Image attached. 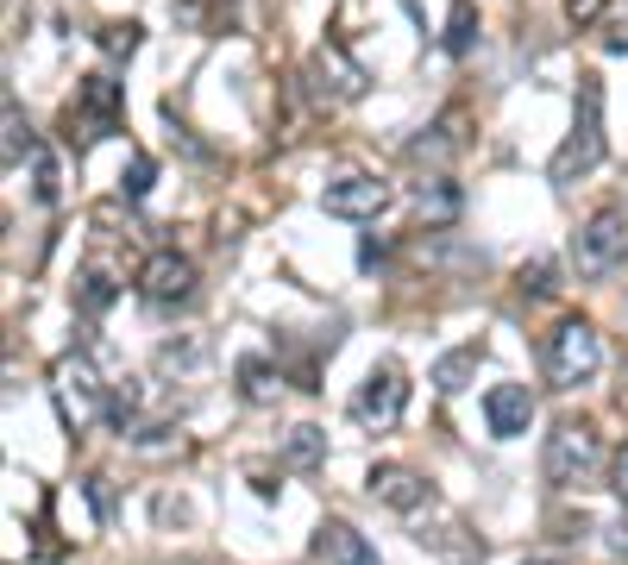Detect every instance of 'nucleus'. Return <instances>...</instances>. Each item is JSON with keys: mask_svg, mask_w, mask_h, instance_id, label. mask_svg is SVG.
I'll use <instances>...</instances> for the list:
<instances>
[{"mask_svg": "<svg viewBox=\"0 0 628 565\" xmlns=\"http://www.w3.org/2000/svg\"><path fill=\"white\" fill-rule=\"evenodd\" d=\"M609 138H604V82L597 76H578V114H572V133L566 145L553 151L547 176L566 189V182H578V176H590L597 164H604Z\"/></svg>", "mask_w": 628, "mask_h": 565, "instance_id": "1", "label": "nucleus"}, {"mask_svg": "<svg viewBox=\"0 0 628 565\" xmlns=\"http://www.w3.org/2000/svg\"><path fill=\"white\" fill-rule=\"evenodd\" d=\"M51 396H57V415L70 433H88L107 415V384H101L88 352H63L57 365H51Z\"/></svg>", "mask_w": 628, "mask_h": 565, "instance_id": "2", "label": "nucleus"}, {"mask_svg": "<svg viewBox=\"0 0 628 565\" xmlns=\"http://www.w3.org/2000/svg\"><path fill=\"white\" fill-rule=\"evenodd\" d=\"M597 365H604V339H597V327L578 321V314H566V321L547 333V377H553V390H578V384H590Z\"/></svg>", "mask_w": 628, "mask_h": 565, "instance_id": "3", "label": "nucleus"}, {"mask_svg": "<svg viewBox=\"0 0 628 565\" xmlns=\"http://www.w3.org/2000/svg\"><path fill=\"white\" fill-rule=\"evenodd\" d=\"M597 459H604V440H597V428H590V421H559V428L547 433L541 471H547L553 490H578L590 471H597Z\"/></svg>", "mask_w": 628, "mask_h": 565, "instance_id": "4", "label": "nucleus"}, {"mask_svg": "<svg viewBox=\"0 0 628 565\" xmlns=\"http://www.w3.org/2000/svg\"><path fill=\"white\" fill-rule=\"evenodd\" d=\"M126 126V95L107 70L76 82V107H70V145H95V138L119 133Z\"/></svg>", "mask_w": 628, "mask_h": 565, "instance_id": "5", "label": "nucleus"}, {"mask_svg": "<svg viewBox=\"0 0 628 565\" xmlns=\"http://www.w3.org/2000/svg\"><path fill=\"white\" fill-rule=\"evenodd\" d=\"M622 258H628V215L622 208H597L572 239V264H578V276H609Z\"/></svg>", "mask_w": 628, "mask_h": 565, "instance_id": "6", "label": "nucleus"}, {"mask_svg": "<svg viewBox=\"0 0 628 565\" xmlns=\"http://www.w3.org/2000/svg\"><path fill=\"white\" fill-rule=\"evenodd\" d=\"M402 409H409V370L396 365V358H384V365L365 370V384H358L353 396V421H365V428H396L402 421Z\"/></svg>", "mask_w": 628, "mask_h": 565, "instance_id": "7", "label": "nucleus"}, {"mask_svg": "<svg viewBox=\"0 0 628 565\" xmlns=\"http://www.w3.org/2000/svg\"><path fill=\"white\" fill-rule=\"evenodd\" d=\"M138 295H145L151 308H182V302H196V258L151 252L145 271H138Z\"/></svg>", "mask_w": 628, "mask_h": 565, "instance_id": "8", "label": "nucleus"}, {"mask_svg": "<svg viewBox=\"0 0 628 565\" xmlns=\"http://www.w3.org/2000/svg\"><path fill=\"white\" fill-rule=\"evenodd\" d=\"M321 208L334 220H377L390 208V182H377V176H339L321 189Z\"/></svg>", "mask_w": 628, "mask_h": 565, "instance_id": "9", "label": "nucleus"}, {"mask_svg": "<svg viewBox=\"0 0 628 565\" xmlns=\"http://www.w3.org/2000/svg\"><path fill=\"white\" fill-rule=\"evenodd\" d=\"M484 421H491L496 440H522L534 421V396L528 384H491V396H484Z\"/></svg>", "mask_w": 628, "mask_h": 565, "instance_id": "10", "label": "nucleus"}, {"mask_svg": "<svg viewBox=\"0 0 628 565\" xmlns=\"http://www.w3.org/2000/svg\"><path fill=\"white\" fill-rule=\"evenodd\" d=\"M371 496L377 503H390V509H402V515H415V509H428V478L421 471H409V465H371Z\"/></svg>", "mask_w": 628, "mask_h": 565, "instance_id": "11", "label": "nucleus"}, {"mask_svg": "<svg viewBox=\"0 0 628 565\" xmlns=\"http://www.w3.org/2000/svg\"><path fill=\"white\" fill-rule=\"evenodd\" d=\"M314 553H321L327 565H384L371 553V541H365L353 522H327L321 527V541H314Z\"/></svg>", "mask_w": 628, "mask_h": 565, "instance_id": "12", "label": "nucleus"}, {"mask_svg": "<svg viewBox=\"0 0 628 565\" xmlns=\"http://www.w3.org/2000/svg\"><path fill=\"white\" fill-rule=\"evenodd\" d=\"M76 308L88 314V321H95V314H107L119 302V283H114V271H107V264H82L76 271Z\"/></svg>", "mask_w": 628, "mask_h": 565, "instance_id": "13", "label": "nucleus"}, {"mask_svg": "<svg viewBox=\"0 0 628 565\" xmlns=\"http://www.w3.org/2000/svg\"><path fill=\"white\" fill-rule=\"evenodd\" d=\"M478 358H484V346H478V339H471V346H452L447 358L433 365V390H440V396H459V390L471 384V370H478Z\"/></svg>", "mask_w": 628, "mask_h": 565, "instance_id": "14", "label": "nucleus"}, {"mask_svg": "<svg viewBox=\"0 0 628 565\" xmlns=\"http://www.w3.org/2000/svg\"><path fill=\"white\" fill-rule=\"evenodd\" d=\"M276 390H283V370L271 365V358H239V396L245 402H276Z\"/></svg>", "mask_w": 628, "mask_h": 565, "instance_id": "15", "label": "nucleus"}, {"mask_svg": "<svg viewBox=\"0 0 628 565\" xmlns=\"http://www.w3.org/2000/svg\"><path fill=\"white\" fill-rule=\"evenodd\" d=\"M415 208L428 220H459L465 196H459V182H447V176H428V182H415Z\"/></svg>", "mask_w": 628, "mask_h": 565, "instance_id": "16", "label": "nucleus"}, {"mask_svg": "<svg viewBox=\"0 0 628 565\" xmlns=\"http://www.w3.org/2000/svg\"><path fill=\"white\" fill-rule=\"evenodd\" d=\"M283 459H290L295 471H314L321 459H327V433L308 428V421H302V428H290V440H283Z\"/></svg>", "mask_w": 628, "mask_h": 565, "instance_id": "17", "label": "nucleus"}, {"mask_svg": "<svg viewBox=\"0 0 628 565\" xmlns=\"http://www.w3.org/2000/svg\"><path fill=\"white\" fill-rule=\"evenodd\" d=\"M471 44H478V7H471V0H452V13H447V51H452V57H465Z\"/></svg>", "mask_w": 628, "mask_h": 565, "instance_id": "18", "label": "nucleus"}, {"mask_svg": "<svg viewBox=\"0 0 628 565\" xmlns=\"http://www.w3.org/2000/svg\"><path fill=\"white\" fill-rule=\"evenodd\" d=\"M95 44H101V51H107L114 63H119V57H133V51H138V25H133V20H126V25H119V20H114V25H101Z\"/></svg>", "mask_w": 628, "mask_h": 565, "instance_id": "19", "label": "nucleus"}, {"mask_svg": "<svg viewBox=\"0 0 628 565\" xmlns=\"http://www.w3.org/2000/svg\"><path fill=\"white\" fill-rule=\"evenodd\" d=\"M20 157H39V145H32V126L20 119V107L7 101V164H20Z\"/></svg>", "mask_w": 628, "mask_h": 565, "instance_id": "20", "label": "nucleus"}, {"mask_svg": "<svg viewBox=\"0 0 628 565\" xmlns=\"http://www.w3.org/2000/svg\"><path fill=\"white\" fill-rule=\"evenodd\" d=\"M151 182H157V164L145 151H133V164H126V176H119V189H126L133 201H145L151 196Z\"/></svg>", "mask_w": 628, "mask_h": 565, "instance_id": "21", "label": "nucleus"}, {"mask_svg": "<svg viewBox=\"0 0 628 565\" xmlns=\"http://www.w3.org/2000/svg\"><path fill=\"white\" fill-rule=\"evenodd\" d=\"M522 295H559V271H553L547 258H534V264H522Z\"/></svg>", "mask_w": 628, "mask_h": 565, "instance_id": "22", "label": "nucleus"}, {"mask_svg": "<svg viewBox=\"0 0 628 565\" xmlns=\"http://www.w3.org/2000/svg\"><path fill=\"white\" fill-rule=\"evenodd\" d=\"M32 196H39L44 208L57 201V164H51V151H39V157H32Z\"/></svg>", "mask_w": 628, "mask_h": 565, "instance_id": "23", "label": "nucleus"}, {"mask_svg": "<svg viewBox=\"0 0 628 565\" xmlns=\"http://www.w3.org/2000/svg\"><path fill=\"white\" fill-rule=\"evenodd\" d=\"M88 503H95L101 522H114V490H107V478H88Z\"/></svg>", "mask_w": 628, "mask_h": 565, "instance_id": "24", "label": "nucleus"}, {"mask_svg": "<svg viewBox=\"0 0 628 565\" xmlns=\"http://www.w3.org/2000/svg\"><path fill=\"white\" fill-rule=\"evenodd\" d=\"M604 7H609V0H566V20H572V25H590Z\"/></svg>", "mask_w": 628, "mask_h": 565, "instance_id": "25", "label": "nucleus"}, {"mask_svg": "<svg viewBox=\"0 0 628 565\" xmlns=\"http://www.w3.org/2000/svg\"><path fill=\"white\" fill-rule=\"evenodd\" d=\"M609 490L628 503V440H622V452H616V465H609Z\"/></svg>", "mask_w": 628, "mask_h": 565, "instance_id": "26", "label": "nucleus"}, {"mask_svg": "<svg viewBox=\"0 0 628 565\" xmlns=\"http://www.w3.org/2000/svg\"><path fill=\"white\" fill-rule=\"evenodd\" d=\"M604 51H609V57H622V51H628V25H616V32H609Z\"/></svg>", "mask_w": 628, "mask_h": 565, "instance_id": "27", "label": "nucleus"}, {"mask_svg": "<svg viewBox=\"0 0 628 565\" xmlns=\"http://www.w3.org/2000/svg\"><path fill=\"white\" fill-rule=\"evenodd\" d=\"M609 553H628V522H622V527H609Z\"/></svg>", "mask_w": 628, "mask_h": 565, "instance_id": "28", "label": "nucleus"}, {"mask_svg": "<svg viewBox=\"0 0 628 565\" xmlns=\"http://www.w3.org/2000/svg\"><path fill=\"white\" fill-rule=\"evenodd\" d=\"M522 565H559V559H522Z\"/></svg>", "mask_w": 628, "mask_h": 565, "instance_id": "29", "label": "nucleus"}]
</instances>
